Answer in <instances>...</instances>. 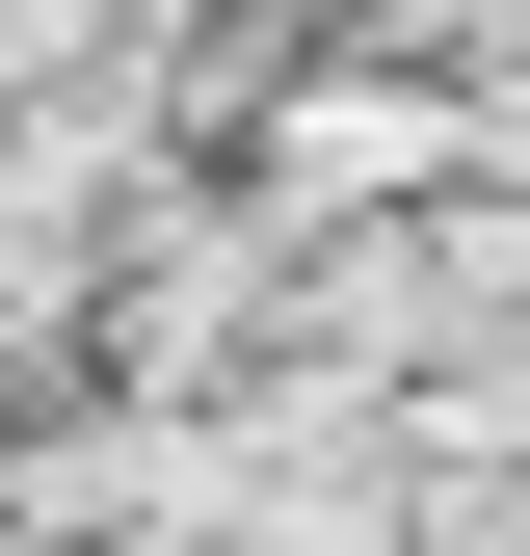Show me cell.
<instances>
[{
    "label": "cell",
    "mask_w": 530,
    "mask_h": 556,
    "mask_svg": "<svg viewBox=\"0 0 530 556\" xmlns=\"http://www.w3.org/2000/svg\"><path fill=\"white\" fill-rule=\"evenodd\" d=\"M398 186H478V80H292L265 106V213H398Z\"/></svg>",
    "instance_id": "1"
}]
</instances>
